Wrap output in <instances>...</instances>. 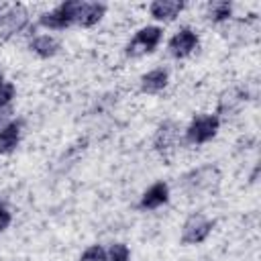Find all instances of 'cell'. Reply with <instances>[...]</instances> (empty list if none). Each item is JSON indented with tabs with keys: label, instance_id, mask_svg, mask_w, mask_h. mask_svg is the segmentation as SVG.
I'll return each instance as SVG.
<instances>
[{
	"label": "cell",
	"instance_id": "1",
	"mask_svg": "<svg viewBox=\"0 0 261 261\" xmlns=\"http://www.w3.org/2000/svg\"><path fill=\"white\" fill-rule=\"evenodd\" d=\"M77 8H80V2L77 0H69V2H63L59 4L57 8H53L51 12H45L39 22L47 29H65L69 27L71 22H75V16H77Z\"/></svg>",
	"mask_w": 261,
	"mask_h": 261
},
{
	"label": "cell",
	"instance_id": "2",
	"mask_svg": "<svg viewBox=\"0 0 261 261\" xmlns=\"http://www.w3.org/2000/svg\"><path fill=\"white\" fill-rule=\"evenodd\" d=\"M218 124H220V120H218V116H214V114L198 116V118H194V120L190 122V126H188V130H186V139H188L192 145H202V143L210 141V139L216 135Z\"/></svg>",
	"mask_w": 261,
	"mask_h": 261
},
{
	"label": "cell",
	"instance_id": "3",
	"mask_svg": "<svg viewBox=\"0 0 261 261\" xmlns=\"http://www.w3.org/2000/svg\"><path fill=\"white\" fill-rule=\"evenodd\" d=\"M212 226H214V222L208 220L206 216L192 214L186 220L184 228H181V243H186V245H198V243L206 241V237L212 232Z\"/></svg>",
	"mask_w": 261,
	"mask_h": 261
},
{
	"label": "cell",
	"instance_id": "4",
	"mask_svg": "<svg viewBox=\"0 0 261 261\" xmlns=\"http://www.w3.org/2000/svg\"><path fill=\"white\" fill-rule=\"evenodd\" d=\"M29 22V12L24 6L16 4L12 8H8L4 14H0V37L2 39H10L16 33H20Z\"/></svg>",
	"mask_w": 261,
	"mask_h": 261
},
{
	"label": "cell",
	"instance_id": "5",
	"mask_svg": "<svg viewBox=\"0 0 261 261\" xmlns=\"http://www.w3.org/2000/svg\"><path fill=\"white\" fill-rule=\"evenodd\" d=\"M161 35H163V31H161L159 27H145V29H141V31L135 35V39L128 43L126 53H128V55L151 53V51L159 45Z\"/></svg>",
	"mask_w": 261,
	"mask_h": 261
},
{
	"label": "cell",
	"instance_id": "6",
	"mask_svg": "<svg viewBox=\"0 0 261 261\" xmlns=\"http://www.w3.org/2000/svg\"><path fill=\"white\" fill-rule=\"evenodd\" d=\"M184 184L186 188L192 192V194H198V192H210L212 188H216L218 184V171L214 167H200L192 173H188L184 177Z\"/></svg>",
	"mask_w": 261,
	"mask_h": 261
},
{
	"label": "cell",
	"instance_id": "7",
	"mask_svg": "<svg viewBox=\"0 0 261 261\" xmlns=\"http://www.w3.org/2000/svg\"><path fill=\"white\" fill-rule=\"evenodd\" d=\"M196 47H198V35L192 29H179L169 41V51L177 59L188 57Z\"/></svg>",
	"mask_w": 261,
	"mask_h": 261
},
{
	"label": "cell",
	"instance_id": "8",
	"mask_svg": "<svg viewBox=\"0 0 261 261\" xmlns=\"http://www.w3.org/2000/svg\"><path fill=\"white\" fill-rule=\"evenodd\" d=\"M153 145L159 153H163V155L169 153L177 145V126H175V122L167 120V122L159 124L157 133H155V139H153Z\"/></svg>",
	"mask_w": 261,
	"mask_h": 261
},
{
	"label": "cell",
	"instance_id": "9",
	"mask_svg": "<svg viewBox=\"0 0 261 261\" xmlns=\"http://www.w3.org/2000/svg\"><path fill=\"white\" fill-rule=\"evenodd\" d=\"M167 200H169V188H167V184L157 181V184H153V186L143 194L139 206H141V210H155V208L163 206Z\"/></svg>",
	"mask_w": 261,
	"mask_h": 261
},
{
	"label": "cell",
	"instance_id": "10",
	"mask_svg": "<svg viewBox=\"0 0 261 261\" xmlns=\"http://www.w3.org/2000/svg\"><path fill=\"white\" fill-rule=\"evenodd\" d=\"M20 133H22V124L18 120H12L0 128V155H6L16 149L20 141Z\"/></svg>",
	"mask_w": 261,
	"mask_h": 261
},
{
	"label": "cell",
	"instance_id": "11",
	"mask_svg": "<svg viewBox=\"0 0 261 261\" xmlns=\"http://www.w3.org/2000/svg\"><path fill=\"white\" fill-rule=\"evenodd\" d=\"M104 12H106V6L104 4H98V2H80L75 22H80L82 27H92V24H96L104 16Z\"/></svg>",
	"mask_w": 261,
	"mask_h": 261
},
{
	"label": "cell",
	"instance_id": "12",
	"mask_svg": "<svg viewBox=\"0 0 261 261\" xmlns=\"http://www.w3.org/2000/svg\"><path fill=\"white\" fill-rule=\"evenodd\" d=\"M151 16L157 20H173L181 10H184V2H175V0H157L151 4Z\"/></svg>",
	"mask_w": 261,
	"mask_h": 261
},
{
	"label": "cell",
	"instance_id": "13",
	"mask_svg": "<svg viewBox=\"0 0 261 261\" xmlns=\"http://www.w3.org/2000/svg\"><path fill=\"white\" fill-rule=\"evenodd\" d=\"M165 86H167V71L161 67H157V69H153L141 77V90L145 94H157Z\"/></svg>",
	"mask_w": 261,
	"mask_h": 261
},
{
	"label": "cell",
	"instance_id": "14",
	"mask_svg": "<svg viewBox=\"0 0 261 261\" xmlns=\"http://www.w3.org/2000/svg\"><path fill=\"white\" fill-rule=\"evenodd\" d=\"M31 49L39 57H53L59 51V43L53 37H49V35H41V37H35L31 41Z\"/></svg>",
	"mask_w": 261,
	"mask_h": 261
},
{
	"label": "cell",
	"instance_id": "15",
	"mask_svg": "<svg viewBox=\"0 0 261 261\" xmlns=\"http://www.w3.org/2000/svg\"><path fill=\"white\" fill-rule=\"evenodd\" d=\"M232 14V6L230 2L226 0H216L208 6V18L214 20V22H220V20H226L228 16Z\"/></svg>",
	"mask_w": 261,
	"mask_h": 261
},
{
	"label": "cell",
	"instance_id": "16",
	"mask_svg": "<svg viewBox=\"0 0 261 261\" xmlns=\"http://www.w3.org/2000/svg\"><path fill=\"white\" fill-rule=\"evenodd\" d=\"M12 98H14V86L10 82H4V77L0 73V110L8 108Z\"/></svg>",
	"mask_w": 261,
	"mask_h": 261
},
{
	"label": "cell",
	"instance_id": "17",
	"mask_svg": "<svg viewBox=\"0 0 261 261\" xmlns=\"http://www.w3.org/2000/svg\"><path fill=\"white\" fill-rule=\"evenodd\" d=\"M104 261H128V247L122 243L112 245L108 253L104 255Z\"/></svg>",
	"mask_w": 261,
	"mask_h": 261
},
{
	"label": "cell",
	"instance_id": "18",
	"mask_svg": "<svg viewBox=\"0 0 261 261\" xmlns=\"http://www.w3.org/2000/svg\"><path fill=\"white\" fill-rule=\"evenodd\" d=\"M104 249L100 247V245H92V247H88L84 253H82V257H80V261H104Z\"/></svg>",
	"mask_w": 261,
	"mask_h": 261
},
{
	"label": "cell",
	"instance_id": "19",
	"mask_svg": "<svg viewBox=\"0 0 261 261\" xmlns=\"http://www.w3.org/2000/svg\"><path fill=\"white\" fill-rule=\"evenodd\" d=\"M10 224V212L0 204V232Z\"/></svg>",
	"mask_w": 261,
	"mask_h": 261
}]
</instances>
